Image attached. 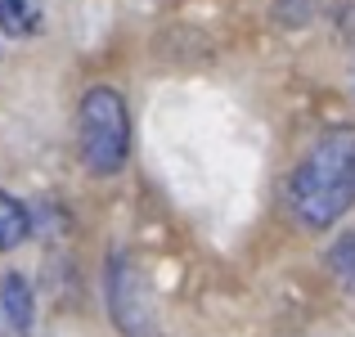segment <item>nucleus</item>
Listing matches in <instances>:
<instances>
[{
  "label": "nucleus",
  "mask_w": 355,
  "mask_h": 337,
  "mask_svg": "<svg viewBox=\"0 0 355 337\" xmlns=\"http://www.w3.org/2000/svg\"><path fill=\"white\" fill-rule=\"evenodd\" d=\"M355 207V130L324 135L288 180V211L306 230H329Z\"/></svg>",
  "instance_id": "obj_1"
},
{
  "label": "nucleus",
  "mask_w": 355,
  "mask_h": 337,
  "mask_svg": "<svg viewBox=\"0 0 355 337\" xmlns=\"http://www.w3.org/2000/svg\"><path fill=\"white\" fill-rule=\"evenodd\" d=\"M77 144H81L86 171H95V175H117L126 166L130 117H126V104H121L117 90H108V86L86 90L81 112H77Z\"/></svg>",
  "instance_id": "obj_2"
},
{
  "label": "nucleus",
  "mask_w": 355,
  "mask_h": 337,
  "mask_svg": "<svg viewBox=\"0 0 355 337\" xmlns=\"http://www.w3.org/2000/svg\"><path fill=\"white\" fill-rule=\"evenodd\" d=\"M108 311H113L121 337H157V311H153L148 279L139 275V266L126 252H117L113 266H108Z\"/></svg>",
  "instance_id": "obj_3"
},
{
  "label": "nucleus",
  "mask_w": 355,
  "mask_h": 337,
  "mask_svg": "<svg viewBox=\"0 0 355 337\" xmlns=\"http://www.w3.org/2000/svg\"><path fill=\"white\" fill-rule=\"evenodd\" d=\"M0 306H5V320L18 337L32 333V320H36V306H32V284L23 275H5L0 279Z\"/></svg>",
  "instance_id": "obj_4"
},
{
  "label": "nucleus",
  "mask_w": 355,
  "mask_h": 337,
  "mask_svg": "<svg viewBox=\"0 0 355 337\" xmlns=\"http://www.w3.org/2000/svg\"><path fill=\"white\" fill-rule=\"evenodd\" d=\"M27 234H32V216H27V207L14 198V193L0 189V252L18 248Z\"/></svg>",
  "instance_id": "obj_5"
},
{
  "label": "nucleus",
  "mask_w": 355,
  "mask_h": 337,
  "mask_svg": "<svg viewBox=\"0 0 355 337\" xmlns=\"http://www.w3.org/2000/svg\"><path fill=\"white\" fill-rule=\"evenodd\" d=\"M36 27V5L32 0H0V32L27 36Z\"/></svg>",
  "instance_id": "obj_6"
},
{
  "label": "nucleus",
  "mask_w": 355,
  "mask_h": 337,
  "mask_svg": "<svg viewBox=\"0 0 355 337\" xmlns=\"http://www.w3.org/2000/svg\"><path fill=\"white\" fill-rule=\"evenodd\" d=\"M329 270L338 275V284L347 288V293H355V234H342V239L333 243V252H329Z\"/></svg>",
  "instance_id": "obj_7"
}]
</instances>
